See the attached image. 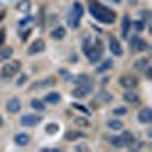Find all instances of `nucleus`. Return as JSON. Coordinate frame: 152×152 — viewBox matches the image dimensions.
I'll return each mask as SVG.
<instances>
[{
    "instance_id": "47",
    "label": "nucleus",
    "mask_w": 152,
    "mask_h": 152,
    "mask_svg": "<svg viewBox=\"0 0 152 152\" xmlns=\"http://www.w3.org/2000/svg\"><path fill=\"white\" fill-rule=\"evenodd\" d=\"M113 2H116V3H120V2H122V0H113Z\"/></svg>"
},
{
    "instance_id": "4",
    "label": "nucleus",
    "mask_w": 152,
    "mask_h": 152,
    "mask_svg": "<svg viewBox=\"0 0 152 152\" xmlns=\"http://www.w3.org/2000/svg\"><path fill=\"white\" fill-rule=\"evenodd\" d=\"M56 84V78L55 76H47L44 79H40V81H35L31 84L29 90L31 91H37V90H44V88H49V87H53Z\"/></svg>"
},
{
    "instance_id": "34",
    "label": "nucleus",
    "mask_w": 152,
    "mask_h": 152,
    "mask_svg": "<svg viewBox=\"0 0 152 152\" xmlns=\"http://www.w3.org/2000/svg\"><path fill=\"white\" fill-rule=\"evenodd\" d=\"M113 113L116 114V116H123V114L128 113V108H126V107H116L113 110Z\"/></svg>"
},
{
    "instance_id": "5",
    "label": "nucleus",
    "mask_w": 152,
    "mask_h": 152,
    "mask_svg": "<svg viewBox=\"0 0 152 152\" xmlns=\"http://www.w3.org/2000/svg\"><path fill=\"white\" fill-rule=\"evenodd\" d=\"M93 88H94L93 82L82 84V85H76V87L73 88V91H72V96L76 97V99H84V97H87L88 94L93 91Z\"/></svg>"
},
{
    "instance_id": "16",
    "label": "nucleus",
    "mask_w": 152,
    "mask_h": 152,
    "mask_svg": "<svg viewBox=\"0 0 152 152\" xmlns=\"http://www.w3.org/2000/svg\"><path fill=\"white\" fill-rule=\"evenodd\" d=\"M120 137H122V140H123L125 148H129V146L135 142V137H134V134H132L131 131H123Z\"/></svg>"
},
{
    "instance_id": "24",
    "label": "nucleus",
    "mask_w": 152,
    "mask_h": 152,
    "mask_svg": "<svg viewBox=\"0 0 152 152\" xmlns=\"http://www.w3.org/2000/svg\"><path fill=\"white\" fill-rule=\"evenodd\" d=\"M75 84L76 85H82V84H88V82H93V79L90 78L88 75H85V73H81V75H78V76H75Z\"/></svg>"
},
{
    "instance_id": "41",
    "label": "nucleus",
    "mask_w": 152,
    "mask_h": 152,
    "mask_svg": "<svg viewBox=\"0 0 152 152\" xmlns=\"http://www.w3.org/2000/svg\"><path fill=\"white\" fill-rule=\"evenodd\" d=\"M5 17H6V11L0 8V23H2V21L5 20Z\"/></svg>"
},
{
    "instance_id": "7",
    "label": "nucleus",
    "mask_w": 152,
    "mask_h": 152,
    "mask_svg": "<svg viewBox=\"0 0 152 152\" xmlns=\"http://www.w3.org/2000/svg\"><path fill=\"white\" fill-rule=\"evenodd\" d=\"M123 100H125L126 104L132 105V107H138V105L142 104V97H140V94L135 93L132 88H128V90L123 93Z\"/></svg>"
},
{
    "instance_id": "38",
    "label": "nucleus",
    "mask_w": 152,
    "mask_h": 152,
    "mask_svg": "<svg viewBox=\"0 0 152 152\" xmlns=\"http://www.w3.org/2000/svg\"><path fill=\"white\" fill-rule=\"evenodd\" d=\"M29 21H32V17H24L23 20H20V23H18V28H24V26H26V24H28Z\"/></svg>"
},
{
    "instance_id": "35",
    "label": "nucleus",
    "mask_w": 152,
    "mask_h": 152,
    "mask_svg": "<svg viewBox=\"0 0 152 152\" xmlns=\"http://www.w3.org/2000/svg\"><path fill=\"white\" fill-rule=\"evenodd\" d=\"M5 41H6V29L0 28V47L5 46Z\"/></svg>"
},
{
    "instance_id": "42",
    "label": "nucleus",
    "mask_w": 152,
    "mask_h": 152,
    "mask_svg": "<svg viewBox=\"0 0 152 152\" xmlns=\"http://www.w3.org/2000/svg\"><path fill=\"white\" fill-rule=\"evenodd\" d=\"M75 151H88V148L84 145H78V146H75Z\"/></svg>"
},
{
    "instance_id": "11",
    "label": "nucleus",
    "mask_w": 152,
    "mask_h": 152,
    "mask_svg": "<svg viewBox=\"0 0 152 152\" xmlns=\"http://www.w3.org/2000/svg\"><path fill=\"white\" fill-rule=\"evenodd\" d=\"M137 120L140 122V123H145V125H148V123H151L152 122V111H151V108H142L140 111H138V114H137Z\"/></svg>"
},
{
    "instance_id": "31",
    "label": "nucleus",
    "mask_w": 152,
    "mask_h": 152,
    "mask_svg": "<svg viewBox=\"0 0 152 152\" xmlns=\"http://www.w3.org/2000/svg\"><path fill=\"white\" fill-rule=\"evenodd\" d=\"M131 24H134V29H135V32H138V34H140L142 31H145V28H146V23H145L142 18H138V20H135V21H131Z\"/></svg>"
},
{
    "instance_id": "1",
    "label": "nucleus",
    "mask_w": 152,
    "mask_h": 152,
    "mask_svg": "<svg viewBox=\"0 0 152 152\" xmlns=\"http://www.w3.org/2000/svg\"><path fill=\"white\" fill-rule=\"evenodd\" d=\"M88 11H90L91 17H94L99 23L113 24L116 21V12L104 6L102 3H99L97 0H88Z\"/></svg>"
},
{
    "instance_id": "23",
    "label": "nucleus",
    "mask_w": 152,
    "mask_h": 152,
    "mask_svg": "<svg viewBox=\"0 0 152 152\" xmlns=\"http://www.w3.org/2000/svg\"><path fill=\"white\" fill-rule=\"evenodd\" d=\"M50 37L53 38V40H62V38L66 37V29L62 26H56L55 29H52V32H50Z\"/></svg>"
},
{
    "instance_id": "17",
    "label": "nucleus",
    "mask_w": 152,
    "mask_h": 152,
    "mask_svg": "<svg viewBox=\"0 0 152 152\" xmlns=\"http://www.w3.org/2000/svg\"><path fill=\"white\" fill-rule=\"evenodd\" d=\"M148 67H149V59L148 58H138L134 62V70H137V72H145Z\"/></svg>"
},
{
    "instance_id": "29",
    "label": "nucleus",
    "mask_w": 152,
    "mask_h": 152,
    "mask_svg": "<svg viewBox=\"0 0 152 152\" xmlns=\"http://www.w3.org/2000/svg\"><path fill=\"white\" fill-rule=\"evenodd\" d=\"M113 67V59H105L104 62H102V64H100L97 69H96V73H104V72H107V70H110Z\"/></svg>"
},
{
    "instance_id": "39",
    "label": "nucleus",
    "mask_w": 152,
    "mask_h": 152,
    "mask_svg": "<svg viewBox=\"0 0 152 152\" xmlns=\"http://www.w3.org/2000/svg\"><path fill=\"white\" fill-rule=\"evenodd\" d=\"M32 34V29H26V31H24L23 32V35H21V41H26L28 40V37Z\"/></svg>"
},
{
    "instance_id": "8",
    "label": "nucleus",
    "mask_w": 152,
    "mask_h": 152,
    "mask_svg": "<svg viewBox=\"0 0 152 152\" xmlns=\"http://www.w3.org/2000/svg\"><path fill=\"white\" fill-rule=\"evenodd\" d=\"M40 122H41V116H38V114H24L20 119V123L23 126H29V128L37 126Z\"/></svg>"
},
{
    "instance_id": "37",
    "label": "nucleus",
    "mask_w": 152,
    "mask_h": 152,
    "mask_svg": "<svg viewBox=\"0 0 152 152\" xmlns=\"http://www.w3.org/2000/svg\"><path fill=\"white\" fill-rule=\"evenodd\" d=\"M26 81H28V76L21 73V75L18 76V79H17V85H18V87H21V85H23L24 82H26Z\"/></svg>"
},
{
    "instance_id": "20",
    "label": "nucleus",
    "mask_w": 152,
    "mask_h": 152,
    "mask_svg": "<svg viewBox=\"0 0 152 152\" xmlns=\"http://www.w3.org/2000/svg\"><path fill=\"white\" fill-rule=\"evenodd\" d=\"M14 50L11 47H0V62H6L9 58H12Z\"/></svg>"
},
{
    "instance_id": "14",
    "label": "nucleus",
    "mask_w": 152,
    "mask_h": 152,
    "mask_svg": "<svg viewBox=\"0 0 152 152\" xmlns=\"http://www.w3.org/2000/svg\"><path fill=\"white\" fill-rule=\"evenodd\" d=\"M14 142H15L17 146H26V145H29V142H31V137H29V134H26V132H18V134L14 137Z\"/></svg>"
},
{
    "instance_id": "43",
    "label": "nucleus",
    "mask_w": 152,
    "mask_h": 152,
    "mask_svg": "<svg viewBox=\"0 0 152 152\" xmlns=\"http://www.w3.org/2000/svg\"><path fill=\"white\" fill-rule=\"evenodd\" d=\"M58 20H59V18H58V15H53V17H50V21H49V23H50V24H56V23H58Z\"/></svg>"
},
{
    "instance_id": "9",
    "label": "nucleus",
    "mask_w": 152,
    "mask_h": 152,
    "mask_svg": "<svg viewBox=\"0 0 152 152\" xmlns=\"http://www.w3.org/2000/svg\"><path fill=\"white\" fill-rule=\"evenodd\" d=\"M46 49V43L43 38H37V40H34L28 49V55H37V53H41L43 50Z\"/></svg>"
},
{
    "instance_id": "44",
    "label": "nucleus",
    "mask_w": 152,
    "mask_h": 152,
    "mask_svg": "<svg viewBox=\"0 0 152 152\" xmlns=\"http://www.w3.org/2000/svg\"><path fill=\"white\" fill-rule=\"evenodd\" d=\"M151 70H152L151 67H148V69L145 70V72H146V78H148V79H152V73H151Z\"/></svg>"
},
{
    "instance_id": "2",
    "label": "nucleus",
    "mask_w": 152,
    "mask_h": 152,
    "mask_svg": "<svg viewBox=\"0 0 152 152\" xmlns=\"http://www.w3.org/2000/svg\"><path fill=\"white\" fill-rule=\"evenodd\" d=\"M21 70V61H8L6 64L2 67L0 70V76H2L3 79H11L14 78L15 75H18V72Z\"/></svg>"
},
{
    "instance_id": "25",
    "label": "nucleus",
    "mask_w": 152,
    "mask_h": 152,
    "mask_svg": "<svg viewBox=\"0 0 152 152\" xmlns=\"http://www.w3.org/2000/svg\"><path fill=\"white\" fill-rule=\"evenodd\" d=\"M96 100H99V102H102V104H108V102H111L113 100V96L108 93V91H99L97 94H96Z\"/></svg>"
},
{
    "instance_id": "10",
    "label": "nucleus",
    "mask_w": 152,
    "mask_h": 152,
    "mask_svg": "<svg viewBox=\"0 0 152 152\" xmlns=\"http://www.w3.org/2000/svg\"><path fill=\"white\" fill-rule=\"evenodd\" d=\"M110 50L113 52V55H116V56H122L123 55V49H122L120 41L117 40L116 37H113V35H110Z\"/></svg>"
},
{
    "instance_id": "26",
    "label": "nucleus",
    "mask_w": 152,
    "mask_h": 152,
    "mask_svg": "<svg viewBox=\"0 0 152 152\" xmlns=\"http://www.w3.org/2000/svg\"><path fill=\"white\" fill-rule=\"evenodd\" d=\"M31 107L35 110V111H44L46 110V102L41 99H32L31 100Z\"/></svg>"
},
{
    "instance_id": "21",
    "label": "nucleus",
    "mask_w": 152,
    "mask_h": 152,
    "mask_svg": "<svg viewBox=\"0 0 152 152\" xmlns=\"http://www.w3.org/2000/svg\"><path fill=\"white\" fill-rule=\"evenodd\" d=\"M149 49V44L146 40H143V38H135V44H134V50H138V52H145V50Z\"/></svg>"
},
{
    "instance_id": "6",
    "label": "nucleus",
    "mask_w": 152,
    "mask_h": 152,
    "mask_svg": "<svg viewBox=\"0 0 152 152\" xmlns=\"http://www.w3.org/2000/svg\"><path fill=\"white\" fill-rule=\"evenodd\" d=\"M119 84L123 87V88H135L138 85V78L134 75V73H123L120 78H119Z\"/></svg>"
},
{
    "instance_id": "3",
    "label": "nucleus",
    "mask_w": 152,
    "mask_h": 152,
    "mask_svg": "<svg viewBox=\"0 0 152 152\" xmlns=\"http://www.w3.org/2000/svg\"><path fill=\"white\" fill-rule=\"evenodd\" d=\"M102 46H100V40H96V43H94V46L91 44L90 46V49L85 52V55H87V58H88V61L90 62H97V61H100V58H102Z\"/></svg>"
},
{
    "instance_id": "19",
    "label": "nucleus",
    "mask_w": 152,
    "mask_h": 152,
    "mask_svg": "<svg viewBox=\"0 0 152 152\" xmlns=\"http://www.w3.org/2000/svg\"><path fill=\"white\" fill-rule=\"evenodd\" d=\"M81 18L79 17H76L75 14H73V12L70 11L69 12V14H67V24H69V26L72 28V29H76V28H79V21Z\"/></svg>"
},
{
    "instance_id": "13",
    "label": "nucleus",
    "mask_w": 152,
    "mask_h": 152,
    "mask_svg": "<svg viewBox=\"0 0 152 152\" xmlns=\"http://www.w3.org/2000/svg\"><path fill=\"white\" fill-rule=\"evenodd\" d=\"M131 18H129V15L128 14H125L123 17H122V38L123 40H128V35H129V31H131Z\"/></svg>"
},
{
    "instance_id": "27",
    "label": "nucleus",
    "mask_w": 152,
    "mask_h": 152,
    "mask_svg": "<svg viewBox=\"0 0 152 152\" xmlns=\"http://www.w3.org/2000/svg\"><path fill=\"white\" fill-rule=\"evenodd\" d=\"M31 8H32L31 0H20L17 3V11H20V12H28V11H31Z\"/></svg>"
},
{
    "instance_id": "45",
    "label": "nucleus",
    "mask_w": 152,
    "mask_h": 152,
    "mask_svg": "<svg viewBox=\"0 0 152 152\" xmlns=\"http://www.w3.org/2000/svg\"><path fill=\"white\" fill-rule=\"evenodd\" d=\"M128 3L134 6V5H137V0H128Z\"/></svg>"
},
{
    "instance_id": "32",
    "label": "nucleus",
    "mask_w": 152,
    "mask_h": 152,
    "mask_svg": "<svg viewBox=\"0 0 152 152\" xmlns=\"http://www.w3.org/2000/svg\"><path fill=\"white\" fill-rule=\"evenodd\" d=\"M110 143H111L114 148H125V145H123V140H122V137H120V135L111 137V138H110Z\"/></svg>"
},
{
    "instance_id": "22",
    "label": "nucleus",
    "mask_w": 152,
    "mask_h": 152,
    "mask_svg": "<svg viewBox=\"0 0 152 152\" xmlns=\"http://www.w3.org/2000/svg\"><path fill=\"white\" fill-rule=\"evenodd\" d=\"M70 11L73 12L76 17H79V18L84 15V6H82V3L79 2V0H75V2H73V6H72Z\"/></svg>"
},
{
    "instance_id": "33",
    "label": "nucleus",
    "mask_w": 152,
    "mask_h": 152,
    "mask_svg": "<svg viewBox=\"0 0 152 152\" xmlns=\"http://www.w3.org/2000/svg\"><path fill=\"white\" fill-rule=\"evenodd\" d=\"M58 129H59V125H58V123H49V125H46V132L50 134V135L56 134Z\"/></svg>"
},
{
    "instance_id": "15",
    "label": "nucleus",
    "mask_w": 152,
    "mask_h": 152,
    "mask_svg": "<svg viewBox=\"0 0 152 152\" xmlns=\"http://www.w3.org/2000/svg\"><path fill=\"white\" fill-rule=\"evenodd\" d=\"M44 102L52 104V105H56V104H59V102H61V94H59L58 91H50V93H47V94H46Z\"/></svg>"
},
{
    "instance_id": "36",
    "label": "nucleus",
    "mask_w": 152,
    "mask_h": 152,
    "mask_svg": "<svg viewBox=\"0 0 152 152\" xmlns=\"http://www.w3.org/2000/svg\"><path fill=\"white\" fill-rule=\"evenodd\" d=\"M72 107H73L75 110H78V111H82L84 114H88V113H90V111H88L84 105H81V104H76V102H75V104H72Z\"/></svg>"
},
{
    "instance_id": "12",
    "label": "nucleus",
    "mask_w": 152,
    "mask_h": 152,
    "mask_svg": "<svg viewBox=\"0 0 152 152\" xmlns=\"http://www.w3.org/2000/svg\"><path fill=\"white\" fill-rule=\"evenodd\" d=\"M21 110V102L18 97H11L8 102H6V111L11 114H15Z\"/></svg>"
},
{
    "instance_id": "40",
    "label": "nucleus",
    "mask_w": 152,
    "mask_h": 152,
    "mask_svg": "<svg viewBox=\"0 0 152 152\" xmlns=\"http://www.w3.org/2000/svg\"><path fill=\"white\" fill-rule=\"evenodd\" d=\"M59 73H61L62 76H64V78H66V79H70V78H72V75H70L69 72H66L64 69H59Z\"/></svg>"
},
{
    "instance_id": "46",
    "label": "nucleus",
    "mask_w": 152,
    "mask_h": 152,
    "mask_svg": "<svg viewBox=\"0 0 152 152\" xmlns=\"http://www.w3.org/2000/svg\"><path fill=\"white\" fill-rule=\"evenodd\" d=\"M0 126H3V117L0 116Z\"/></svg>"
},
{
    "instance_id": "18",
    "label": "nucleus",
    "mask_w": 152,
    "mask_h": 152,
    "mask_svg": "<svg viewBox=\"0 0 152 152\" xmlns=\"http://www.w3.org/2000/svg\"><path fill=\"white\" fill-rule=\"evenodd\" d=\"M82 137H85V134H84V132H81V131H76V129H70V131H67V132H66V138H67L69 142L79 140V138H82Z\"/></svg>"
},
{
    "instance_id": "30",
    "label": "nucleus",
    "mask_w": 152,
    "mask_h": 152,
    "mask_svg": "<svg viewBox=\"0 0 152 152\" xmlns=\"http://www.w3.org/2000/svg\"><path fill=\"white\" fill-rule=\"evenodd\" d=\"M73 123L76 126H79V128H88V126H90V122H88L85 117H75Z\"/></svg>"
},
{
    "instance_id": "28",
    "label": "nucleus",
    "mask_w": 152,
    "mask_h": 152,
    "mask_svg": "<svg viewBox=\"0 0 152 152\" xmlns=\"http://www.w3.org/2000/svg\"><path fill=\"white\" fill-rule=\"evenodd\" d=\"M108 128L113 129V131H120V129L123 128V123H122V120H119V119H111V120L108 122Z\"/></svg>"
}]
</instances>
